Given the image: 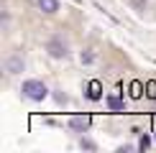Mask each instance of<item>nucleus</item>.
Instances as JSON below:
<instances>
[{
	"label": "nucleus",
	"instance_id": "8",
	"mask_svg": "<svg viewBox=\"0 0 156 153\" xmlns=\"http://www.w3.org/2000/svg\"><path fill=\"white\" fill-rule=\"evenodd\" d=\"M92 61H95V56L90 51H82V64H92Z\"/></svg>",
	"mask_w": 156,
	"mask_h": 153
},
{
	"label": "nucleus",
	"instance_id": "9",
	"mask_svg": "<svg viewBox=\"0 0 156 153\" xmlns=\"http://www.w3.org/2000/svg\"><path fill=\"white\" fill-rule=\"evenodd\" d=\"M131 94H133V97H141V84H138V82H133V87H131Z\"/></svg>",
	"mask_w": 156,
	"mask_h": 153
},
{
	"label": "nucleus",
	"instance_id": "10",
	"mask_svg": "<svg viewBox=\"0 0 156 153\" xmlns=\"http://www.w3.org/2000/svg\"><path fill=\"white\" fill-rule=\"evenodd\" d=\"M146 89H148V94H151V97H156V82H148Z\"/></svg>",
	"mask_w": 156,
	"mask_h": 153
},
{
	"label": "nucleus",
	"instance_id": "7",
	"mask_svg": "<svg viewBox=\"0 0 156 153\" xmlns=\"http://www.w3.org/2000/svg\"><path fill=\"white\" fill-rule=\"evenodd\" d=\"M105 102H108V107H110V110H115V112H118V110H126V100H123V97H118V94H110Z\"/></svg>",
	"mask_w": 156,
	"mask_h": 153
},
{
	"label": "nucleus",
	"instance_id": "4",
	"mask_svg": "<svg viewBox=\"0 0 156 153\" xmlns=\"http://www.w3.org/2000/svg\"><path fill=\"white\" fill-rule=\"evenodd\" d=\"M69 127L77 130V133H84V130L90 127V117H87V115H77V117L69 120Z\"/></svg>",
	"mask_w": 156,
	"mask_h": 153
},
{
	"label": "nucleus",
	"instance_id": "1",
	"mask_svg": "<svg viewBox=\"0 0 156 153\" xmlns=\"http://www.w3.org/2000/svg\"><path fill=\"white\" fill-rule=\"evenodd\" d=\"M21 92H23V97L31 100V102H44L49 97V87L44 84L41 79H26L21 84Z\"/></svg>",
	"mask_w": 156,
	"mask_h": 153
},
{
	"label": "nucleus",
	"instance_id": "11",
	"mask_svg": "<svg viewBox=\"0 0 156 153\" xmlns=\"http://www.w3.org/2000/svg\"><path fill=\"white\" fill-rule=\"evenodd\" d=\"M82 148H90V151H95V143H92V140H84V138H82Z\"/></svg>",
	"mask_w": 156,
	"mask_h": 153
},
{
	"label": "nucleus",
	"instance_id": "2",
	"mask_svg": "<svg viewBox=\"0 0 156 153\" xmlns=\"http://www.w3.org/2000/svg\"><path fill=\"white\" fill-rule=\"evenodd\" d=\"M46 51H49L51 59H67L69 56V46H67V41L62 36H51L46 41Z\"/></svg>",
	"mask_w": 156,
	"mask_h": 153
},
{
	"label": "nucleus",
	"instance_id": "3",
	"mask_svg": "<svg viewBox=\"0 0 156 153\" xmlns=\"http://www.w3.org/2000/svg\"><path fill=\"white\" fill-rule=\"evenodd\" d=\"M23 69H26V61L21 56H8V59H5V72L8 74H21Z\"/></svg>",
	"mask_w": 156,
	"mask_h": 153
},
{
	"label": "nucleus",
	"instance_id": "5",
	"mask_svg": "<svg viewBox=\"0 0 156 153\" xmlns=\"http://www.w3.org/2000/svg\"><path fill=\"white\" fill-rule=\"evenodd\" d=\"M84 94H87V100H100V97H102V84H100L97 79H92V82L87 84V92H84Z\"/></svg>",
	"mask_w": 156,
	"mask_h": 153
},
{
	"label": "nucleus",
	"instance_id": "12",
	"mask_svg": "<svg viewBox=\"0 0 156 153\" xmlns=\"http://www.w3.org/2000/svg\"><path fill=\"white\" fill-rule=\"evenodd\" d=\"M154 138H156V135H154Z\"/></svg>",
	"mask_w": 156,
	"mask_h": 153
},
{
	"label": "nucleus",
	"instance_id": "6",
	"mask_svg": "<svg viewBox=\"0 0 156 153\" xmlns=\"http://www.w3.org/2000/svg\"><path fill=\"white\" fill-rule=\"evenodd\" d=\"M36 5H38L44 13H49V15L59 10V0H36Z\"/></svg>",
	"mask_w": 156,
	"mask_h": 153
}]
</instances>
